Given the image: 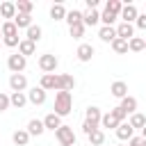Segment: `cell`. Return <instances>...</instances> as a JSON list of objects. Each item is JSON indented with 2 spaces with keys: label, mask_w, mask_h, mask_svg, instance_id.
<instances>
[{
  "label": "cell",
  "mask_w": 146,
  "mask_h": 146,
  "mask_svg": "<svg viewBox=\"0 0 146 146\" xmlns=\"http://www.w3.org/2000/svg\"><path fill=\"white\" fill-rule=\"evenodd\" d=\"M137 16H139V11H137V7H135L132 2L123 5V9H121V18H123V23H132V21H137Z\"/></svg>",
  "instance_id": "obj_11"
},
{
  "label": "cell",
  "mask_w": 146,
  "mask_h": 146,
  "mask_svg": "<svg viewBox=\"0 0 146 146\" xmlns=\"http://www.w3.org/2000/svg\"><path fill=\"white\" fill-rule=\"evenodd\" d=\"M116 146H123V144H116Z\"/></svg>",
  "instance_id": "obj_46"
},
{
  "label": "cell",
  "mask_w": 146,
  "mask_h": 146,
  "mask_svg": "<svg viewBox=\"0 0 146 146\" xmlns=\"http://www.w3.org/2000/svg\"><path fill=\"white\" fill-rule=\"evenodd\" d=\"M135 25H137L139 30H146V14H139L137 21H135Z\"/></svg>",
  "instance_id": "obj_41"
},
{
  "label": "cell",
  "mask_w": 146,
  "mask_h": 146,
  "mask_svg": "<svg viewBox=\"0 0 146 146\" xmlns=\"http://www.w3.org/2000/svg\"><path fill=\"white\" fill-rule=\"evenodd\" d=\"M27 100H30L32 105H43V103H46V91H43L41 87H32V89L27 91Z\"/></svg>",
  "instance_id": "obj_10"
},
{
  "label": "cell",
  "mask_w": 146,
  "mask_h": 146,
  "mask_svg": "<svg viewBox=\"0 0 146 146\" xmlns=\"http://www.w3.org/2000/svg\"><path fill=\"white\" fill-rule=\"evenodd\" d=\"M55 137H57V141H59L62 146H75V132H73L71 125H62V128L55 132Z\"/></svg>",
  "instance_id": "obj_3"
},
{
  "label": "cell",
  "mask_w": 146,
  "mask_h": 146,
  "mask_svg": "<svg viewBox=\"0 0 146 146\" xmlns=\"http://www.w3.org/2000/svg\"><path fill=\"white\" fill-rule=\"evenodd\" d=\"M128 123H130L135 130H141V128L146 125V116H144V114H139V112H135V114L130 116V121H128Z\"/></svg>",
  "instance_id": "obj_30"
},
{
  "label": "cell",
  "mask_w": 146,
  "mask_h": 146,
  "mask_svg": "<svg viewBox=\"0 0 146 146\" xmlns=\"http://www.w3.org/2000/svg\"><path fill=\"white\" fill-rule=\"evenodd\" d=\"M39 87H41L43 91H52V89L59 91V75H55V73H43Z\"/></svg>",
  "instance_id": "obj_6"
},
{
  "label": "cell",
  "mask_w": 146,
  "mask_h": 146,
  "mask_svg": "<svg viewBox=\"0 0 146 146\" xmlns=\"http://www.w3.org/2000/svg\"><path fill=\"white\" fill-rule=\"evenodd\" d=\"M141 137H144V139H146V125H144V128H141Z\"/></svg>",
  "instance_id": "obj_43"
},
{
  "label": "cell",
  "mask_w": 146,
  "mask_h": 146,
  "mask_svg": "<svg viewBox=\"0 0 146 146\" xmlns=\"http://www.w3.org/2000/svg\"><path fill=\"white\" fill-rule=\"evenodd\" d=\"M9 100H11V105L16 107V110H23L30 100H27V94L25 91H11V96H9Z\"/></svg>",
  "instance_id": "obj_15"
},
{
  "label": "cell",
  "mask_w": 146,
  "mask_h": 146,
  "mask_svg": "<svg viewBox=\"0 0 146 146\" xmlns=\"http://www.w3.org/2000/svg\"><path fill=\"white\" fill-rule=\"evenodd\" d=\"M84 121H91L94 125H100V121H103V114H100V110H98L96 105H91V107H87V114H84Z\"/></svg>",
  "instance_id": "obj_21"
},
{
  "label": "cell",
  "mask_w": 146,
  "mask_h": 146,
  "mask_svg": "<svg viewBox=\"0 0 146 146\" xmlns=\"http://www.w3.org/2000/svg\"><path fill=\"white\" fill-rule=\"evenodd\" d=\"M41 34H43V30H41L39 25H30V27H27L25 39H27V41H32V43H36V41L41 39Z\"/></svg>",
  "instance_id": "obj_28"
},
{
  "label": "cell",
  "mask_w": 146,
  "mask_h": 146,
  "mask_svg": "<svg viewBox=\"0 0 146 146\" xmlns=\"http://www.w3.org/2000/svg\"><path fill=\"white\" fill-rule=\"evenodd\" d=\"M7 66H9V71H11V73H23V71H25V66H27V57H23L21 52H14V55H9Z\"/></svg>",
  "instance_id": "obj_4"
},
{
  "label": "cell",
  "mask_w": 146,
  "mask_h": 146,
  "mask_svg": "<svg viewBox=\"0 0 146 146\" xmlns=\"http://www.w3.org/2000/svg\"><path fill=\"white\" fill-rule=\"evenodd\" d=\"M75 87V78L68 73H59V91H73Z\"/></svg>",
  "instance_id": "obj_19"
},
{
  "label": "cell",
  "mask_w": 146,
  "mask_h": 146,
  "mask_svg": "<svg viewBox=\"0 0 146 146\" xmlns=\"http://www.w3.org/2000/svg\"><path fill=\"white\" fill-rule=\"evenodd\" d=\"M98 36H100V41H105V43H112L119 34H116V27H112V25H103L100 30H98Z\"/></svg>",
  "instance_id": "obj_13"
},
{
  "label": "cell",
  "mask_w": 146,
  "mask_h": 146,
  "mask_svg": "<svg viewBox=\"0 0 146 146\" xmlns=\"http://www.w3.org/2000/svg\"><path fill=\"white\" fill-rule=\"evenodd\" d=\"M112 50L119 52V55H123V52H128L130 48H128V41H125V39H119V36H116V39L112 41Z\"/></svg>",
  "instance_id": "obj_32"
},
{
  "label": "cell",
  "mask_w": 146,
  "mask_h": 146,
  "mask_svg": "<svg viewBox=\"0 0 146 146\" xmlns=\"http://www.w3.org/2000/svg\"><path fill=\"white\" fill-rule=\"evenodd\" d=\"M11 36H18V27L14 25V21H5L2 23V39H11Z\"/></svg>",
  "instance_id": "obj_24"
},
{
  "label": "cell",
  "mask_w": 146,
  "mask_h": 146,
  "mask_svg": "<svg viewBox=\"0 0 146 146\" xmlns=\"http://www.w3.org/2000/svg\"><path fill=\"white\" fill-rule=\"evenodd\" d=\"M14 25H16L18 30H21V27H25V30H27V27L32 25V16H30V14H16Z\"/></svg>",
  "instance_id": "obj_27"
},
{
  "label": "cell",
  "mask_w": 146,
  "mask_h": 146,
  "mask_svg": "<svg viewBox=\"0 0 146 146\" xmlns=\"http://www.w3.org/2000/svg\"><path fill=\"white\" fill-rule=\"evenodd\" d=\"M116 34H119V39L130 41V39L135 36V25H132V23H121V25L116 27Z\"/></svg>",
  "instance_id": "obj_17"
},
{
  "label": "cell",
  "mask_w": 146,
  "mask_h": 146,
  "mask_svg": "<svg viewBox=\"0 0 146 146\" xmlns=\"http://www.w3.org/2000/svg\"><path fill=\"white\" fill-rule=\"evenodd\" d=\"M100 21H103V25H112V27H114V21H116V14H112V11H107V9H105V11L100 14Z\"/></svg>",
  "instance_id": "obj_37"
},
{
  "label": "cell",
  "mask_w": 146,
  "mask_h": 146,
  "mask_svg": "<svg viewBox=\"0 0 146 146\" xmlns=\"http://www.w3.org/2000/svg\"><path fill=\"white\" fill-rule=\"evenodd\" d=\"M34 50H36V43H32V41H27V39H21V43H18V52H21L23 57L34 55Z\"/></svg>",
  "instance_id": "obj_25"
},
{
  "label": "cell",
  "mask_w": 146,
  "mask_h": 146,
  "mask_svg": "<svg viewBox=\"0 0 146 146\" xmlns=\"http://www.w3.org/2000/svg\"><path fill=\"white\" fill-rule=\"evenodd\" d=\"M125 116H128V114H125L121 107H114V110H110L107 114H103L100 125H103V128H114V130H116V128L123 123V119H125Z\"/></svg>",
  "instance_id": "obj_2"
},
{
  "label": "cell",
  "mask_w": 146,
  "mask_h": 146,
  "mask_svg": "<svg viewBox=\"0 0 146 146\" xmlns=\"http://www.w3.org/2000/svg\"><path fill=\"white\" fill-rule=\"evenodd\" d=\"M9 87H11V91H25L27 89V78L23 73H11L9 75Z\"/></svg>",
  "instance_id": "obj_7"
},
{
  "label": "cell",
  "mask_w": 146,
  "mask_h": 146,
  "mask_svg": "<svg viewBox=\"0 0 146 146\" xmlns=\"http://www.w3.org/2000/svg\"><path fill=\"white\" fill-rule=\"evenodd\" d=\"M27 132H30V137H39V135H43V132H46L43 121H41V119H32V121L27 123Z\"/></svg>",
  "instance_id": "obj_18"
},
{
  "label": "cell",
  "mask_w": 146,
  "mask_h": 146,
  "mask_svg": "<svg viewBox=\"0 0 146 146\" xmlns=\"http://www.w3.org/2000/svg\"><path fill=\"white\" fill-rule=\"evenodd\" d=\"M57 57L55 55H50V52H46V55H41L39 57V68L43 71V73H55L57 71Z\"/></svg>",
  "instance_id": "obj_5"
},
{
  "label": "cell",
  "mask_w": 146,
  "mask_h": 146,
  "mask_svg": "<svg viewBox=\"0 0 146 146\" xmlns=\"http://www.w3.org/2000/svg\"><path fill=\"white\" fill-rule=\"evenodd\" d=\"M16 11L18 14H30L32 11V2L30 0H18L16 2Z\"/></svg>",
  "instance_id": "obj_36"
},
{
  "label": "cell",
  "mask_w": 146,
  "mask_h": 146,
  "mask_svg": "<svg viewBox=\"0 0 146 146\" xmlns=\"http://www.w3.org/2000/svg\"><path fill=\"white\" fill-rule=\"evenodd\" d=\"M71 110H73L71 91H57V96H55V114L57 116H66V114H71Z\"/></svg>",
  "instance_id": "obj_1"
},
{
  "label": "cell",
  "mask_w": 146,
  "mask_h": 146,
  "mask_svg": "<svg viewBox=\"0 0 146 146\" xmlns=\"http://www.w3.org/2000/svg\"><path fill=\"white\" fill-rule=\"evenodd\" d=\"M98 7V0H87V9H96Z\"/></svg>",
  "instance_id": "obj_42"
},
{
  "label": "cell",
  "mask_w": 146,
  "mask_h": 146,
  "mask_svg": "<svg viewBox=\"0 0 146 146\" xmlns=\"http://www.w3.org/2000/svg\"><path fill=\"white\" fill-rule=\"evenodd\" d=\"M66 9H64V5L62 2H57V5H52L50 7V18H55V21H66Z\"/></svg>",
  "instance_id": "obj_23"
},
{
  "label": "cell",
  "mask_w": 146,
  "mask_h": 146,
  "mask_svg": "<svg viewBox=\"0 0 146 146\" xmlns=\"http://www.w3.org/2000/svg\"><path fill=\"white\" fill-rule=\"evenodd\" d=\"M87 139H89V144H91V146H100V144L105 141V132L98 128V130H94V132H91Z\"/></svg>",
  "instance_id": "obj_33"
},
{
  "label": "cell",
  "mask_w": 146,
  "mask_h": 146,
  "mask_svg": "<svg viewBox=\"0 0 146 146\" xmlns=\"http://www.w3.org/2000/svg\"><path fill=\"white\" fill-rule=\"evenodd\" d=\"M9 105H11V100H9V96L0 91V112H5V110H9Z\"/></svg>",
  "instance_id": "obj_38"
},
{
  "label": "cell",
  "mask_w": 146,
  "mask_h": 146,
  "mask_svg": "<svg viewBox=\"0 0 146 146\" xmlns=\"http://www.w3.org/2000/svg\"><path fill=\"white\" fill-rule=\"evenodd\" d=\"M66 23H68V27L82 23V11H80V9H71V11L66 14Z\"/></svg>",
  "instance_id": "obj_31"
},
{
  "label": "cell",
  "mask_w": 146,
  "mask_h": 146,
  "mask_svg": "<svg viewBox=\"0 0 146 146\" xmlns=\"http://www.w3.org/2000/svg\"><path fill=\"white\" fill-rule=\"evenodd\" d=\"M0 30H2V23H0Z\"/></svg>",
  "instance_id": "obj_45"
},
{
  "label": "cell",
  "mask_w": 146,
  "mask_h": 146,
  "mask_svg": "<svg viewBox=\"0 0 146 146\" xmlns=\"http://www.w3.org/2000/svg\"><path fill=\"white\" fill-rule=\"evenodd\" d=\"M43 125H46V130H52V132H57L64 123H62V116H57L55 112H50V114H46L43 116Z\"/></svg>",
  "instance_id": "obj_8"
},
{
  "label": "cell",
  "mask_w": 146,
  "mask_h": 146,
  "mask_svg": "<svg viewBox=\"0 0 146 146\" xmlns=\"http://www.w3.org/2000/svg\"><path fill=\"white\" fill-rule=\"evenodd\" d=\"M110 91H112V96L114 98H125L128 96V84L123 82V80H116V82H112V87H110Z\"/></svg>",
  "instance_id": "obj_14"
},
{
  "label": "cell",
  "mask_w": 146,
  "mask_h": 146,
  "mask_svg": "<svg viewBox=\"0 0 146 146\" xmlns=\"http://www.w3.org/2000/svg\"><path fill=\"white\" fill-rule=\"evenodd\" d=\"M128 146H146V139H144L141 135H139V137L135 135V137H132V139L128 141Z\"/></svg>",
  "instance_id": "obj_40"
},
{
  "label": "cell",
  "mask_w": 146,
  "mask_h": 146,
  "mask_svg": "<svg viewBox=\"0 0 146 146\" xmlns=\"http://www.w3.org/2000/svg\"><path fill=\"white\" fill-rule=\"evenodd\" d=\"M116 137H119L121 141H130V139L135 137V128H132L130 123H125V121H123V123L116 128Z\"/></svg>",
  "instance_id": "obj_12"
},
{
  "label": "cell",
  "mask_w": 146,
  "mask_h": 146,
  "mask_svg": "<svg viewBox=\"0 0 146 146\" xmlns=\"http://www.w3.org/2000/svg\"><path fill=\"white\" fill-rule=\"evenodd\" d=\"M11 139H14L16 146H27V141H30V132H27V130H16V132L11 135Z\"/></svg>",
  "instance_id": "obj_26"
},
{
  "label": "cell",
  "mask_w": 146,
  "mask_h": 146,
  "mask_svg": "<svg viewBox=\"0 0 146 146\" xmlns=\"http://www.w3.org/2000/svg\"><path fill=\"white\" fill-rule=\"evenodd\" d=\"M98 21H100V14H98L96 9H87V11H82V23H84V27H94Z\"/></svg>",
  "instance_id": "obj_16"
},
{
  "label": "cell",
  "mask_w": 146,
  "mask_h": 146,
  "mask_svg": "<svg viewBox=\"0 0 146 146\" xmlns=\"http://www.w3.org/2000/svg\"><path fill=\"white\" fill-rule=\"evenodd\" d=\"M128 48H130L132 52H139V50H146V39H141V36H132V39L128 41Z\"/></svg>",
  "instance_id": "obj_29"
},
{
  "label": "cell",
  "mask_w": 146,
  "mask_h": 146,
  "mask_svg": "<svg viewBox=\"0 0 146 146\" xmlns=\"http://www.w3.org/2000/svg\"><path fill=\"white\" fill-rule=\"evenodd\" d=\"M105 9H107V11H112V14H116V16H121V9H123V2H121V0H107V5H105Z\"/></svg>",
  "instance_id": "obj_34"
},
{
  "label": "cell",
  "mask_w": 146,
  "mask_h": 146,
  "mask_svg": "<svg viewBox=\"0 0 146 146\" xmlns=\"http://www.w3.org/2000/svg\"><path fill=\"white\" fill-rule=\"evenodd\" d=\"M68 32H71V36H73V39H82V36H84V23L71 25V27H68Z\"/></svg>",
  "instance_id": "obj_35"
},
{
  "label": "cell",
  "mask_w": 146,
  "mask_h": 146,
  "mask_svg": "<svg viewBox=\"0 0 146 146\" xmlns=\"http://www.w3.org/2000/svg\"><path fill=\"white\" fill-rule=\"evenodd\" d=\"M94 130H98V125H94L91 121H84V123H82V132H84L87 137H89V135H91Z\"/></svg>",
  "instance_id": "obj_39"
},
{
  "label": "cell",
  "mask_w": 146,
  "mask_h": 146,
  "mask_svg": "<svg viewBox=\"0 0 146 146\" xmlns=\"http://www.w3.org/2000/svg\"><path fill=\"white\" fill-rule=\"evenodd\" d=\"M94 46L91 43H80L78 46V50H75V55H78V59L80 62H91V57H94Z\"/></svg>",
  "instance_id": "obj_9"
},
{
  "label": "cell",
  "mask_w": 146,
  "mask_h": 146,
  "mask_svg": "<svg viewBox=\"0 0 146 146\" xmlns=\"http://www.w3.org/2000/svg\"><path fill=\"white\" fill-rule=\"evenodd\" d=\"M16 14H18V11H16V2H2V5H0V16H2V18H11V21H14Z\"/></svg>",
  "instance_id": "obj_22"
},
{
  "label": "cell",
  "mask_w": 146,
  "mask_h": 146,
  "mask_svg": "<svg viewBox=\"0 0 146 146\" xmlns=\"http://www.w3.org/2000/svg\"><path fill=\"white\" fill-rule=\"evenodd\" d=\"M119 107H121L125 114H130V116H132V114L137 112V98H135V96H125V98L121 100V105H119Z\"/></svg>",
  "instance_id": "obj_20"
},
{
  "label": "cell",
  "mask_w": 146,
  "mask_h": 146,
  "mask_svg": "<svg viewBox=\"0 0 146 146\" xmlns=\"http://www.w3.org/2000/svg\"><path fill=\"white\" fill-rule=\"evenodd\" d=\"M0 36H2V30H0Z\"/></svg>",
  "instance_id": "obj_44"
}]
</instances>
